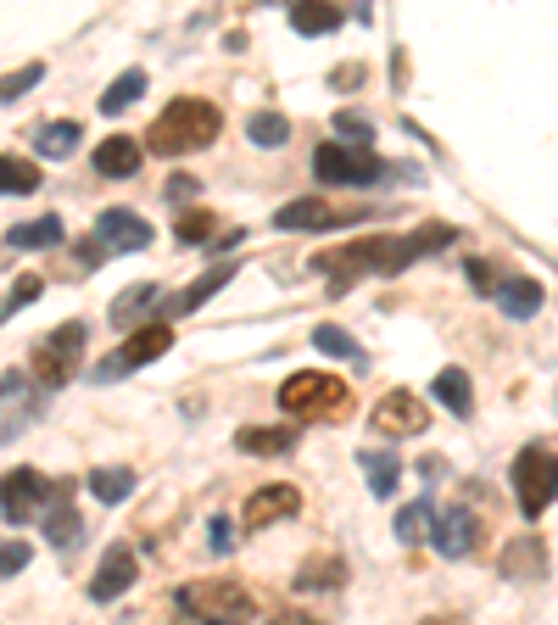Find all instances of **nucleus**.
I'll list each match as a JSON object with an SVG mask.
<instances>
[{
  "label": "nucleus",
  "mask_w": 558,
  "mask_h": 625,
  "mask_svg": "<svg viewBox=\"0 0 558 625\" xmlns=\"http://www.w3.org/2000/svg\"><path fill=\"white\" fill-rule=\"evenodd\" d=\"M279 408H286L297 424H346V419L357 413L352 386H341V380L324 375V369L291 375L286 386H279Z\"/></svg>",
  "instance_id": "7ed1b4c3"
},
{
  "label": "nucleus",
  "mask_w": 558,
  "mask_h": 625,
  "mask_svg": "<svg viewBox=\"0 0 558 625\" xmlns=\"http://www.w3.org/2000/svg\"><path fill=\"white\" fill-rule=\"evenodd\" d=\"M40 291H45V280H40V274H23V280L7 291V302H0V324H7V319H18V313H23V308H29Z\"/></svg>",
  "instance_id": "c9c22d12"
},
{
  "label": "nucleus",
  "mask_w": 558,
  "mask_h": 625,
  "mask_svg": "<svg viewBox=\"0 0 558 625\" xmlns=\"http://www.w3.org/2000/svg\"><path fill=\"white\" fill-rule=\"evenodd\" d=\"M51 497H56V486L40 470H7V475H0V514H7L12 525L34 519Z\"/></svg>",
  "instance_id": "9d476101"
},
{
  "label": "nucleus",
  "mask_w": 558,
  "mask_h": 625,
  "mask_svg": "<svg viewBox=\"0 0 558 625\" xmlns=\"http://www.w3.org/2000/svg\"><path fill=\"white\" fill-rule=\"evenodd\" d=\"M514 497H519L525 519H541V508L558 497V459L547 446H525L514 459Z\"/></svg>",
  "instance_id": "423d86ee"
},
{
  "label": "nucleus",
  "mask_w": 558,
  "mask_h": 625,
  "mask_svg": "<svg viewBox=\"0 0 558 625\" xmlns=\"http://www.w3.org/2000/svg\"><path fill=\"white\" fill-rule=\"evenodd\" d=\"M96 173H101V179H135V173H140V146H135L129 134L101 140V146H96Z\"/></svg>",
  "instance_id": "aec40b11"
},
{
  "label": "nucleus",
  "mask_w": 558,
  "mask_h": 625,
  "mask_svg": "<svg viewBox=\"0 0 558 625\" xmlns=\"http://www.w3.org/2000/svg\"><path fill=\"white\" fill-rule=\"evenodd\" d=\"M235 441H240V453H251V459H273V453H291V446H297V430H240Z\"/></svg>",
  "instance_id": "bb28decb"
},
{
  "label": "nucleus",
  "mask_w": 558,
  "mask_h": 625,
  "mask_svg": "<svg viewBox=\"0 0 558 625\" xmlns=\"http://www.w3.org/2000/svg\"><path fill=\"white\" fill-rule=\"evenodd\" d=\"M29 559H34V548H29V542H0V575L29 570Z\"/></svg>",
  "instance_id": "ea45409f"
},
{
  "label": "nucleus",
  "mask_w": 558,
  "mask_h": 625,
  "mask_svg": "<svg viewBox=\"0 0 558 625\" xmlns=\"http://www.w3.org/2000/svg\"><path fill=\"white\" fill-rule=\"evenodd\" d=\"M40 191V168L23 157H0V196H34Z\"/></svg>",
  "instance_id": "a878e982"
},
{
  "label": "nucleus",
  "mask_w": 558,
  "mask_h": 625,
  "mask_svg": "<svg viewBox=\"0 0 558 625\" xmlns=\"http://www.w3.org/2000/svg\"><path fill=\"white\" fill-rule=\"evenodd\" d=\"M78 140H84V134H78V123H73V118H67V123H40V129H34V151H40V157H56V162H62V157H73V151H78Z\"/></svg>",
  "instance_id": "393cba45"
},
{
  "label": "nucleus",
  "mask_w": 558,
  "mask_h": 625,
  "mask_svg": "<svg viewBox=\"0 0 558 625\" xmlns=\"http://www.w3.org/2000/svg\"><path fill=\"white\" fill-rule=\"evenodd\" d=\"M313 346L330 352V357H352V364H363V346H357L346 330H335V324H319V330H313Z\"/></svg>",
  "instance_id": "f704fd0d"
},
{
  "label": "nucleus",
  "mask_w": 558,
  "mask_h": 625,
  "mask_svg": "<svg viewBox=\"0 0 558 625\" xmlns=\"http://www.w3.org/2000/svg\"><path fill=\"white\" fill-rule=\"evenodd\" d=\"M96 240L107 251H146L151 246V224L140 213H129V207H112V213L96 218Z\"/></svg>",
  "instance_id": "ddd939ff"
},
{
  "label": "nucleus",
  "mask_w": 558,
  "mask_h": 625,
  "mask_svg": "<svg viewBox=\"0 0 558 625\" xmlns=\"http://www.w3.org/2000/svg\"><path fill=\"white\" fill-rule=\"evenodd\" d=\"M207 530H213V553H235V525H229L224 514H218Z\"/></svg>",
  "instance_id": "a19ab883"
},
{
  "label": "nucleus",
  "mask_w": 558,
  "mask_h": 625,
  "mask_svg": "<svg viewBox=\"0 0 558 625\" xmlns=\"http://www.w3.org/2000/svg\"><path fill=\"white\" fill-rule=\"evenodd\" d=\"M151 302H162V291H157V285H135V291H124V297L112 302V324H118V330H129V324H135Z\"/></svg>",
  "instance_id": "7c9ffc66"
},
{
  "label": "nucleus",
  "mask_w": 558,
  "mask_h": 625,
  "mask_svg": "<svg viewBox=\"0 0 558 625\" xmlns=\"http://www.w3.org/2000/svg\"><path fill=\"white\" fill-rule=\"evenodd\" d=\"M302 508V492L297 486H257L251 497H246V530H268L273 519H291Z\"/></svg>",
  "instance_id": "4468645a"
},
{
  "label": "nucleus",
  "mask_w": 558,
  "mask_h": 625,
  "mask_svg": "<svg viewBox=\"0 0 558 625\" xmlns=\"http://www.w3.org/2000/svg\"><path fill=\"white\" fill-rule=\"evenodd\" d=\"M146 96V73L140 67H129V73H118L112 84H107V96H101V112L107 118H118V112H129L135 101Z\"/></svg>",
  "instance_id": "b1692460"
},
{
  "label": "nucleus",
  "mask_w": 558,
  "mask_h": 625,
  "mask_svg": "<svg viewBox=\"0 0 558 625\" xmlns=\"http://www.w3.org/2000/svg\"><path fill=\"white\" fill-rule=\"evenodd\" d=\"M40 386L23 375V369H12V375H0V441H18L29 424H34V413H40V397H34Z\"/></svg>",
  "instance_id": "9b49d317"
},
{
  "label": "nucleus",
  "mask_w": 558,
  "mask_h": 625,
  "mask_svg": "<svg viewBox=\"0 0 558 625\" xmlns=\"http://www.w3.org/2000/svg\"><path fill=\"white\" fill-rule=\"evenodd\" d=\"M430 542H436L441 559H463V553L475 548V514H470V508H447V514L430 525Z\"/></svg>",
  "instance_id": "dca6fc26"
},
{
  "label": "nucleus",
  "mask_w": 558,
  "mask_h": 625,
  "mask_svg": "<svg viewBox=\"0 0 558 625\" xmlns=\"http://www.w3.org/2000/svg\"><path fill=\"white\" fill-rule=\"evenodd\" d=\"M335 129H341V134L352 140V146H368V123H363V118H341Z\"/></svg>",
  "instance_id": "37998d69"
},
{
  "label": "nucleus",
  "mask_w": 558,
  "mask_h": 625,
  "mask_svg": "<svg viewBox=\"0 0 558 625\" xmlns=\"http://www.w3.org/2000/svg\"><path fill=\"white\" fill-rule=\"evenodd\" d=\"M218 129H224V112H218L213 101H202V96H179V101H168V107L157 112L146 146H151L157 157H184V151L213 146Z\"/></svg>",
  "instance_id": "f03ea898"
},
{
  "label": "nucleus",
  "mask_w": 558,
  "mask_h": 625,
  "mask_svg": "<svg viewBox=\"0 0 558 625\" xmlns=\"http://www.w3.org/2000/svg\"><path fill=\"white\" fill-rule=\"evenodd\" d=\"M162 352H173V324H140L129 341H124V352L118 357H107V364L96 369V380H118V375H129V369H140V364H157Z\"/></svg>",
  "instance_id": "1a4fd4ad"
},
{
  "label": "nucleus",
  "mask_w": 558,
  "mask_h": 625,
  "mask_svg": "<svg viewBox=\"0 0 558 625\" xmlns=\"http://www.w3.org/2000/svg\"><path fill=\"white\" fill-rule=\"evenodd\" d=\"M184 614H196V619H213V625H229V619H251V592L240 581H202V586H179L173 597Z\"/></svg>",
  "instance_id": "39448f33"
},
{
  "label": "nucleus",
  "mask_w": 558,
  "mask_h": 625,
  "mask_svg": "<svg viewBox=\"0 0 558 625\" xmlns=\"http://www.w3.org/2000/svg\"><path fill=\"white\" fill-rule=\"evenodd\" d=\"M463 274H470L475 291H497V280H492V268H486V262H463Z\"/></svg>",
  "instance_id": "79ce46f5"
},
{
  "label": "nucleus",
  "mask_w": 558,
  "mask_h": 625,
  "mask_svg": "<svg viewBox=\"0 0 558 625\" xmlns=\"http://www.w3.org/2000/svg\"><path fill=\"white\" fill-rule=\"evenodd\" d=\"M430 397H441V408L458 413V419H470V408H475V391H470V375H463V369H441Z\"/></svg>",
  "instance_id": "4be33fe9"
},
{
  "label": "nucleus",
  "mask_w": 558,
  "mask_h": 625,
  "mask_svg": "<svg viewBox=\"0 0 558 625\" xmlns=\"http://www.w3.org/2000/svg\"><path fill=\"white\" fill-rule=\"evenodd\" d=\"M341 575H346V564H341L335 553H313V559L302 564L297 586H302V592H324V586H341Z\"/></svg>",
  "instance_id": "c85d7f7f"
},
{
  "label": "nucleus",
  "mask_w": 558,
  "mask_h": 625,
  "mask_svg": "<svg viewBox=\"0 0 558 625\" xmlns=\"http://www.w3.org/2000/svg\"><path fill=\"white\" fill-rule=\"evenodd\" d=\"M78 352H84V324H62V330H51V335L34 346V357H29V380H34L40 391L67 386V380L78 375Z\"/></svg>",
  "instance_id": "20e7f679"
},
{
  "label": "nucleus",
  "mask_w": 558,
  "mask_h": 625,
  "mask_svg": "<svg viewBox=\"0 0 558 625\" xmlns=\"http://www.w3.org/2000/svg\"><path fill=\"white\" fill-rule=\"evenodd\" d=\"M84 486L96 492L101 503H124V497L135 492V470H96V475H89Z\"/></svg>",
  "instance_id": "2f4dec72"
},
{
  "label": "nucleus",
  "mask_w": 558,
  "mask_h": 625,
  "mask_svg": "<svg viewBox=\"0 0 558 625\" xmlns=\"http://www.w3.org/2000/svg\"><path fill=\"white\" fill-rule=\"evenodd\" d=\"M246 140H251V146H268V151H273V146H286V140H291V123L279 118V112H257V118L246 123Z\"/></svg>",
  "instance_id": "473e14b6"
},
{
  "label": "nucleus",
  "mask_w": 558,
  "mask_h": 625,
  "mask_svg": "<svg viewBox=\"0 0 558 625\" xmlns=\"http://www.w3.org/2000/svg\"><path fill=\"white\" fill-rule=\"evenodd\" d=\"M291 29L297 34H330V29H341V12L330 7V0H297V7H291Z\"/></svg>",
  "instance_id": "5701e85b"
},
{
  "label": "nucleus",
  "mask_w": 558,
  "mask_h": 625,
  "mask_svg": "<svg viewBox=\"0 0 558 625\" xmlns=\"http://www.w3.org/2000/svg\"><path fill=\"white\" fill-rule=\"evenodd\" d=\"M368 430L375 435H386V441H403V435H425L430 430V408H425V397H414V391H386L375 408H368Z\"/></svg>",
  "instance_id": "6e6552de"
},
{
  "label": "nucleus",
  "mask_w": 558,
  "mask_h": 625,
  "mask_svg": "<svg viewBox=\"0 0 558 625\" xmlns=\"http://www.w3.org/2000/svg\"><path fill=\"white\" fill-rule=\"evenodd\" d=\"M168 196H173V202H184V196H196V179H184V173H179L173 185H168Z\"/></svg>",
  "instance_id": "c03bdc74"
},
{
  "label": "nucleus",
  "mask_w": 558,
  "mask_h": 625,
  "mask_svg": "<svg viewBox=\"0 0 558 625\" xmlns=\"http://www.w3.org/2000/svg\"><path fill=\"white\" fill-rule=\"evenodd\" d=\"M357 218H368V213H335L330 202H319V196H302V202H286L273 213V224L279 229H324V224H357Z\"/></svg>",
  "instance_id": "2eb2a0df"
},
{
  "label": "nucleus",
  "mask_w": 558,
  "mask_h": 625,
  "mask_svg": "<svg viewBox=\"0 0 558 625\" xmlns=\"http://www.w3.org/2000/svg\"><path fill=\"white\" fill-rule=\"evenodd\" d=\"M503 575L514 581H541L547 575V548H541V536H514V542L503 548Z\"/></svg>",
  "instance_id": "6ab92c4d"
},
{
  "label": "nucleus",
  "mask_w": 558,
  "mask_h": 625,
  "mask_svg": "<svg viewBox=\"0 0 558 625\" xmlns=\"http://www.w3.org/2000/svg\"><path fill=\"white\" fill-rule=\"evenodd\" d=\"M213 213L207 207H196V213H179V224H173V235L184 240V246H196V240H213Z\"/></svg>",
  "instance_id": "e433bc0d"
},
{
  "label": "nucleus",
  "mask_w": 558,
  "mask_h": 625,
  "mask_svg": "<svg viewBox=\"0 0 558 625\" xmlns=\"http://www.w3.org/2000/svg\"><path fill=\"white\" fill-rule=\"evenodd\" d=\"M56 240H62V218H34V224H18L7 235L12 251H40V246H56Z\"/></svg>",
  "instance_id": "cd10ccee"
},
{
  "label": "nucleus",
  "mask_w": 558,
  "mask_h": 625,
  "mask_svg": "<svg viewBox=\"0 0 558 625\" xmlns=\"http://www.w3.org/2000/svg\"><path fill=\"white\" fill-rule=\"evenodd\" d=\"M135 575H140V559H135V548H129V542H112V548L101 553V570H96V581H89V597H96V603H112V597H124V592L135 586Z\"/></svg>",
  "instance_id": "f8f14e48"
},
{
  "label": "nucleus",
  "mask_w": 558,
  "mask_h": 625,
  "mask_svg": "<svg viewBox=\"0 0 558 625\" xmlns=\"http://www.w3.org/2000/svg\"><path fill=\"white\" fill-rule=\"evenodd\" d=\"M40 78H45V67H40V62H29L23 73H7V78H0V101H18L23 89H34Z\"/></svg>",
  "instance_id": "4c0bfd02"
},
{
  "label": "nucleus",
  "mask_w": 558,
  "mask_h": 625,
  "mask_svg": "<svg viewBox=\"0 0 558 625\" xmlns=\"http://www.w3.org/2000/svg\"><path fill=\"white\" fill-rule=\"evenodd\" d=\"M541 297H547V291H541V280H530V274H514V280L497 285V302H503L508 319H530V313L541 308Z\"/></svg>",
  "instance_id": "412c9836"
},
{
  "label": "nucleus",
  "mask_w": 558,
  "mask_h": 625,
  "mask_svg": "<svg viewBox=\"0 0 558 625\" xmlns=\"http://www.w3.org/2000/svg\"><path fill=\"white\" fill-rule=\"evenodd\" d=\"M408 240H414V251L425 257V251H441V246H452V229H447V224H425V229H414Z\"/></svg>",
  "instance_id": "58836bf2"
},
{
  "label": "nucleus",
  "mask_w": 558,
  "mask_h": 625,
  "mask_svg": "<svg viewBox=\"0 0 558 625\" xmlns=\"http://www.w3.org/2000/svg\"><path fill=\"white\" fill-rule=\"evenodd\" d=\"M229 280H235V262H213L202 280H191L179 297H168V313H173V319H179V313H196V308H202V302H213Z\"/></svg>",
  "instance_id": "a211bd4d"
},
{
  "label": "nucleus",
  "mask_w": 558,
  "mask_h": 625,
  "mask_svg": "<svg viewBox=\"0 0 558 625\" xmlns=\"http://www.w3.org/2000/svg\"><path fill=\"white\" fill-rule=\"evenodd\" d=\"M78 536H84V519L73 508V486H56L51 514H45V542L51 548H78Z\"/></svg>",
  "instance_id": "f3484780"
},
{
  "label": "nucleus",
  "mask_w": 558,
  "mask_h": 625,
  "mask_svg": "<svg viewBox=\"0 0 558 625\" xmlns=\"http://www.w3.org/2000/svg\"><path fill=\"white\" fill-rule=\"evenodd\" d=\"M430 525H436V508H430L425 497H419V503H408V508L397 514V536H403V542H425Z\"/></svg>",
  "instance_id": "72a5a7b5"
},
{
  "label": "nucleus",
  "mask_w": 558,
  "mask_h": 625,
  "mask_svg": "<svg viewBox=\"0 0 558 625\" xmlns=\"http://www.w3.org/2000/svg\"><path fill=\"white\" fill-rule=\"evenodd\" d=\"M313 173L324 179V185H375V179L386 173V162H375L368 157V146H335V140H324L319 151H313Z\"/></svg>",
  "instance_id": "0eeeda50"
},
{
  "label": "nucleus",
  "mask_w": 558,
  "mask_h": 625,
  "mask_svg": "<svg viewBox=\"0 0 558 625\" xmlns=\"http://www.w3.org/2000/svg\"><path fill=\"white\" fill-rule=\"evenodd\" d=\"M363 470H368V492L375 497H391L397 481H403V464L391 453H363Z\"/></svg>",
  "instance_id": "c756f323"
},
{
  "label": "nucleus",
  "mask_w": 558,
  "mask_h": 625,
  "mask_svg": "<svg viewBox=\"0 0 558 625\" xmlns=\"http://www.w3.org/2000/svg\"><path fill=\"white\" fill-rule=\"evenodd\" d=\"M414 257H419V251H414L408 235H368V240H357V246H335V251L313 257V268L335 280V291H346L357 274H403Z\"/></svg>",
  "instance_id": "f257e3e1"
}]
</instances>
